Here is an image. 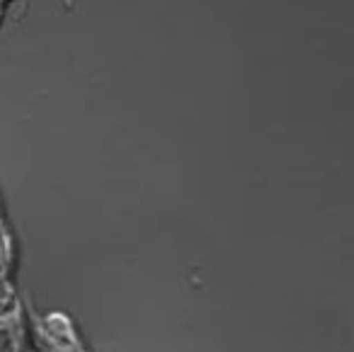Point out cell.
I'll list each match as a JSON object with an SVG mask.
<instances>
[{"mask_svg":"<svg viewBox=\"0 0 354 352\" xmlns=\"http://www.w3.org/2000/svg\"><path fill=\"white\" fill-rule=\"evenodd\" d=\"M3 22H5V5L0 3V27H3Z\"/></svg>","mask_w":354,"mask_h":352,"instance_id":"1","label":"cell"},{"mask_svg":"<svg viewBox=\"0 0 354 352\" xmlns=\"http://www.w3.org/2000/svg\"><path fill=\"white\" fill-rule=\"evenodd\" d=\"M0 3L5 5V8H8V5H12V3H17V0H0Z\"/></svg>","mask_w":354,"mask_h":352,"instance_id":"2","label":"cell"}]
</instances>
